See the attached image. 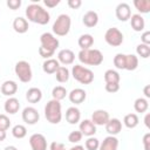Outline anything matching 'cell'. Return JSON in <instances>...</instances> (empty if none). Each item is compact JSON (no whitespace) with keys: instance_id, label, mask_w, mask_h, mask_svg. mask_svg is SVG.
Masks as SVG:
<instances>
[{"instance_id":"obj_1","label":"cell","mask_w":150,"mask_h":150,"mask_svg":"<svg viewBox=\"0 0 150 150\" xmlns=\"http://www.w3.org/2000/svg\"><path fill=\"white\" fill-rule=\"evenodd\" d=\"M26 16L28 21L38 25H47L50 21V14L39 4H30L26 7Z\"/></svg>"},{"instance_id":"obj_2","label":"cell","mask_w":150,"mask_h":150,"mask_svg":"<svg viewBox=\"0 0 150 150\" xmlns=\"http://www.w3.org/2000/svg\"><path fill=\"white\" fill-rule=\"evenodd\" d=\"M79 61L87 66H100L103 62V54L98 49H81L79 52Z\"/></svg>"},{"instance_id":"obj_3","label":"cell","mask_w":150,"mask_h":150,"mask_svg":"<svg viewBox=\"0 0 150 150\" xmlns=\"http://www.w3.org/2000/svg\"><path fill=\"white\" fill-rule=\"evenodd\" d=\"M45 117L52 124H59L62 120V105L60 101L50 100L45 105Z\"/></svg>"},{"instance_id":"obj_4","label":"cell","mask_w":150,"mask_h":150,"mask_svg":"<svg viewBox=\"0 0 150 150\" xmlns=\"http://www.w3.org/2000/svg\"><path fill=\"white\" fill-rule=\"evenodd\" d=\"M71 27V19L68 14H60L53 23V33L56 36H66Z\"/></svg>"},{"instance_id":"obj_5","label":"cell","mask_w":150,"mask_h":150,"mask_svg":"<svg viewBox=\"0 0 150 150\" xmlns=\"http://www.w3.org/2000/svg\"><path fill=\"white\" fill-rule=\"evenodd\" d=\"M71 76L82 84H90L94 81V73L81 64H75L71 68Z\"/></svg>"},{"instance_id":"obj_6","label":"cell","mask_w":150,"mask_h":150,"mask_svg":"<svg viewBox=\"0 0 150 150\" xmlns=\"http://www.w3.org/2000/svg\"><path fill=\"white\" fill-rule=\"evenodd\" d=\"M14 73L15 75L19 77V80L23 83H28L32 81V77H33V71H32V67L29 64V62L25 61V60H21V61H18L15 63V67H14Z\"/></svg>"},{"instance_id":"obj_7","label":"cell","mask_w":150,"mask_h":150,"mask_svg":"<svg viewBox=\"0 0 150 150\" xmlns=\"http://www.w3.org/2000/svg\"><path fill=\"white\" fill-rule=\"evenodd\" d=\"M104 40L105 42L111 46V47H118L123 43V40H124V36H123V33L117 28V27H110L105 30V34H104Z\"/></svg>"},{"instance_id":"obj_8","label":"cell","mask_w":150,"mask_h":150,"mask_svg":"<svg viewBox=\"0 0 150 150\" xmlns=\"http://www.w3.org/2000/svg\"><path fill=\"white\" fill-rule=\"evenodd\" d=\"M40 42H41V47L42 48H45V49H47L49 52H53V53H55V50L59 48V45H60L59 39L55 38L54 34L48 33V32L41 34Z\"/></svg>"},{"instance_id":"obj_9","label":"cell","mask_w":150,"mask_h":150,"mask_svg":"<svg viewBox=\"0 0 150 150\" xmlns=\"http://www.w3.org/2000/svg\"><path fill=\"white\" fill-rule=\"evenodd\" d=\"M21 117H22V121L26 123V124H29V125H34L39 122L40 120V114L36 108L34 107H26L23 110H22V114H21Z\"/></svg>"},{"instance_id":"obj_10","label":"cell","mask_w":150,"mask_h":150,"mask_svg":"<svg viewBox=\"0 0 150 150\" xmlns=\"http://www.w3.org/2000/svg\"><path fill=\"white\" fill-rule=\"evenodd\" d=\"M29 145L32 150H47V139L42 134H33L29 137Z\"/></svg>"},{"instance_id":"obj_11","label":"cell","mask_w":150,"mask_h":150,"mask_svg":"<svg viewBox=\"0 0 150 150\" xmlns=\"http://www.w3.org/2000/svg\"><path fill=\"white\" fill-rule=\"evenodd\" d=\"M115 14H116V18L120 20V21H128L131 16V9H130V6L127 4V2H121L116 6L115 8Z\"/></svg>"},{"instance_id":"obj_12","label":"cell","mask_w":150,"mask_h":150,"mask_svg":"<svg viewBox=\"0 0 150 150\" xmlns=\"http://www.w3.org/2000/svg\"><path fill=\"white\" fill-rule=\"evenodd\" d=\"M109 120H110V116L107 110L97 109L91 114V122L95 125H105Z\"/></svg>"},{"instance_id":"obj_13","label":"cell","mask_w":150,"mask_h":150,"mask_svg":"<svg viewBox=\"0 0 150 150\" xmlns=\"http://www.w3.org/2000/svg\"><path fill=\"white\" fill-rule=\"evenodd\" d=\"M79 130L81 131V134L83 136H87V137H91L96 134V125L91 122V120H83L80 122V125H79Z\"/></svg>"},{"instance_id":"obj_14","label":"cell","mask_w":150,"mask_h":150,"mask_svg":"<svg viewBox=\"0 0 150 150\" xmlns=\"http://www.w3.org/2000/svg\"><path fill=\"white\" fill-rule=\"evenodd\" d=\"M59 63H62L64 66H68V64H71L75 60V54L71 49H68V48H64V49H61L59 53H57V59Z\"/></svg>"},{"instance_id":"obj_15","label":"cell","mask_w":150,"mask_h":150,"mask_svg":"<svg viewBox=\"0 0 150 150\" xmlns=\"http://www.w3.org/2000/svg\"><path fill=\"white\" fill-rule=\"evenodd\" d=\"M68 98L74 104H81L87 98V93L82 88H75L68 94Z\"/></svg>"},{"instance_id":"obj_16","label":"cell","mask_w":150,"mask_h":150,"mask_svg":"<svg viewBox=\"0 0 150 150\" xmlns=\"http://www.w3.org/2000/svg\"><path fill=\"white\" fill-rule=\"evenodd\" d=\"M0 91H1L2 95L8 96V97H12L18 91V83L15 81H13V80H7V81H5L1 84Z\"/></svg>"},{"instance_id":"obj_17","label":"cell","mask_w":150,"mask_h":150,"mask_svg":"<svg viewBox=\"0 0 150 150\" xmlns=\"http://www.w3.org/2000/svg\"><path fill=\"white\" fill-rule=\"evenodd\" d=\"M104 127H105V131L110 136H116L122 130V122L118 118H110Z\"/></svg>"},{"instance_id":"obj_18","label":"cell","mask_w":150,"mask_h":150,"mask_svg":"<svg viewBox=\"0 0 150 150\" xmlns=\"http://www.w3.org/2000/svg\"><path fill=\"white\" fill-rule=\"evenodd\" d=\"M66 121L69 124H76L81 121V111L77 107H69L66 110Z\"/></svg>"},{"instance_id":"obj_19","label":"cell","mask_w":150,"mask_h":150,"mask_svg":"<svg viewBox=\"0 0 150 150\" xmlns=\"http://www.w3.org/2000/svg\"><path fill=\"white\" fill-rule=\"evenodd\" d=\"M118 139L116 136H107L102 142H100L98 150H117Z\"/></svg>"},{"instance_id":"obj_20","label":"cell","mask_w":150,"mask_h":150,"mask_svg":"<svg viewBox=\"0 0 150 150\" xmlns=\"http://www.w3.org/2000/svg\"><path fill=\"white\" fill-rule=\"evenodd\" d=\"M4 109L7 114L9 115H14L19 111L20 109V102L16 97H8L6 101H5V104H4Z\"/></svg>"},{"instance_id":"obj_21","label":"cell","mask_w":150,"mask_h":150,"mask_svg":"<svg viewBox=\"0 0 150 150\" xmlns=\"http://www.w3.org/2000/svg\"><path fill=\"white\" fill-rule=\"evenodd\" d=\"M82 22L86 27L93 28L98 23V14L95 11H88L84 13V15L82 18Z\"/></svg>"},{"instance_id":"obj_22","label":"cell","mask_w":150,"mask_h":150,"mask_svg":"<svg viewBox=\"0 0 150 150\" xmlns=\"http://www.w3.org/2000/svg\"><path fill=\"white\" fill-rule=\"evenodd\" d=\"M28 28H29V25H28L27 19H25L22 16H18L13 20V29L16 33L25 34V33L28 32Z\"/></svg>"},{"instance_id":"obj_23","label":"cell","mask_w":150,"mask_h":150,"mask_svg":"<svg viewBox=\"0 0 150 150\" xmlns=\"http://www.w3.org/2000/svg\"><path fill=\"white\" fill-rule=\"evenodd\" d=\"M26 100L29 103H38L42 100V91L40 88L36 87H32L26 91Z\"/></svg>"},{"instance_id":"obj_24","label":"cell","mask_w":150,"mask_h":150,"mask_svg":"<svg viewBox=\"0 0 150 150\" xmlns=\"http://www.w3.org/2000/svg\"><path fill=\"white\" fill-rule=\"evenodd\" d=\"M130 25L135 32H142L145 27V21L141 14H131L130 16Z\"/></svg>"},{"instance_id":"obj_25","label":"cell","mask_w":150,"mask_h":150,"mask_svg":"<svg viewBox=\"0 0 150 150\" xmlns=\"http://www.w3.org/2000/svg\"><path fill=\"white\" fill-rule=\"evenodd\" d=\"M60 67V63L56 59H47L43 61L42 63V69L46 74H55V71L57 70V68Z\"/></svg>"},{"instance_id":"obj_26","label":"cell","mask_w":150,"mask_h":150,"mask_svg":"<svg viewBox=\"0 0 150 150\" xmlns=\"http://www.w3.org/2000/svg\"><path fill=\"white\" fill-rule=\"evenodd\" d=\"M69 77H70V71L64 66H60L57 70L55 71V79L60 83H66L69 80Z\"/></svg>"},{"instance_id":"obj_27","label":"cell","mask_w":150,"mask_h":150,"mask_svg":"<svg viewBox=\"0 0 150 150\" xmlns=\"http://www.w3.org/2000/svg\"><path fill=\"white\" fill-rule=\"evenodd\" d=\"M138 67V57L135 54H125V64H124V69L132 71L135 69H137Z\"/></svg>"},{"instance_id":"obj_28","label":"cell","mask_w":150,"mask_h":150,"mask_svg":"<svg viewBox=\"0 0 150 150\" xmlns=\"http://www.w3.org/2000/svg\"><path fill=\"white\" fill-rule=\"evenodd\" d=\"M77 45L81 49H89L93 45H94V38L90 34H82L79 40H77Z\"/></svg>"},{"instance_id":"obj_29","label":"cell","mask_w":150,"mask_h":150,"mask_svg":"<svg viewBox=\"0 0 150 150\" xmlns=\"http://www.w3.org/2000/svg\"><path fill=\"white\" fill-rule=\"evenodd\" d=\"M138 123H139V118H138V116L136 115V114H127L125 116H124V118H123V124L127 127V128H129V129H134V128H136L137 125H138Z\"/></svg>"},{"instance_id":"obj_30","label":"cell","mask_w":150,"mask_h":150,"mask_svg":"<svg viewBox=\"0 0 150 150\" xmlns=\"http://www.w3.org/2000/svg\"><path fill=\"white\" fill-rule=\"evenodd\" d=\"M104 81H105V83H120L121 76H120L118 71H116L114 69H108L104 73Z\"/></svg>"},{"instance_id":"obj_31","label":"cell","mask_w":150,"mask_h":150,"mask_svg":"<svg viewBox=\"0 0 150 150\" xmlns=\"http://www.w3.org/2000/svg\"><path fill=\"white\" fill-rule=\"evenodd\" d=\"M149 108V102L145 97H138L135 100L134 102V109L136 110V112H145Z\"/></svg>"},{"instance_id":"obj_32","label":"cell","mask_w":150,"mask_h":150,"mask_svg":"<svg viewBox=\"0 0 150 150\" xmlns=\"http://www.w3.org/2000/svg\"><path fill=\"white\" fill-rule=\"evenodd\" d=\"M134 6L141 14H146L150 12V1L149 0H134Z\"/></svg>"},{"instance_id":"obj_33","label":"cell","mask_w":150,"mask_h":150,"mask_svg":"<svg viewBox=\"0 0 150 150\" xmlns=\"http://www.w3.org/2000/svg\"><path fill=\"white\" fill-rule=\"evenodd\" d=\"M67 95H68L67 89H66L63 86H56V87H54L53 90H52L53 100H56V101H61V100L66 98Z\"/></svg>"},{"instance_id":"obj_34","label":"cell","mask_w":150,"mask_h":150,"mask_svg":"<svg viewBox=\"0 0 150 150\" xmlns=\"http://www.w3.org/2000/svg\"><path fill=\"white\" fill-rule=\"evenodd\" d=\"M12 135L18 138V139H21L23 137H26L27 135V128L23 125V124H16L12 128Z\"/></svg>"},{"instance_id":"obj_35","label":"cell","mask_w":150,"mask_h":150,"mask_svg":"<svg viewBox=\"0 0 150 150\" xmlns=\"http://www.w3.org/2000/svg\"><path fill=\"white\" fill-rule=\"evenodd\" d=\"M136 53L138 56H141L142 59H148L150 56V47L148 45L144 43H139L136 47Z\"/></svg>"},{"instance_id":"obj_36","label":"cell","mask_w":150,"mask_h":150,"mask_svg":"<svg viewBox=\"0 0 150 150\" xmlns=\"http://www.w3.org/2000/svg\"><path fill=\"white\" fill-rule=\"evenodd\" d=\"M84 146L87 150H98V146H100V141L91 136V137H88L86 143H84Z\"/></svg>"},{"instance_id":"obj_37","label":"cell","mask_w":150,"mask_h":150,"mask_svg":"<svg viewBox=\"0 0 150 150\" xmlns=\"http://www.w3.org/2000/svg\"><path fill=\"white\" fill-rule=\"evenodd\" d=\"M124 64H125V54L118 53L114 56V66L117 69H124Z\"/></svg>"},{"instance_id":"obj_38","label":"cell","mask_w":150,"mask_h":150,"mask_svg":"<svg viewBox=\"0 0 150 150\" xmlns=\"http://www.w3.org/2000/svg\"><path fill=\"white\" fill-rule=\"evenodd\" d=\"M82 137H83V135L81 134L80 130H74V131H71V132L68 135V141H69L70 143L76 144V143H79V142L82 139Z\"/></svg>"},{"instance_id":"obj_39","label":"cell","mask_w":150,"mask_h":150,"mask_svg":"<svg viewBox=\"0 0 150 150\" xmlns=\"http://www.w3.org/2000/svg\"><path fill=\"white\" fill-rule=\"evenodd\" d=\"M11 127V120L7 115L5 114H0V130H8Z\"/></svg>"},{"instance_id":"obj_40","label":"cell","mask_w":150,"mask_h":150,"mask_svg":"<svg viewBox=\"0 0 150 150\" xmlns=\"http://www.w3.org/2000/svg\"><path fill=\"white\" fill-rule=\"evenodd\" d=\"M6 5H7V7H9L11 9L16 11V9H19V8L21 7V0H7Z\"/></svg>"},{"instance_id":"obj_41","label":"cell","mask_w":150,"mask_h":150,"mask_svg":"<svg viewBox=\"0 0 150 150\" xmlns=\"http://www.w3.org/2000/svg\"><path fill=\"white\" fill-rule=\"evenodd\" d=\"M105 90L108 93H116L120 90V83H105Z\"/></svg>"},{"instance_id":"obj_42","label":"cell","mask_w":150,"mask_h":150,"mask_svg":"<svg viewBox=\"0 0 150 150\" xmlns=\"http://www.w3.org/2000/svg\"><path fill=\"white\" fill-rule=\"evenodd\" d=\"M39 54H40V56L41 57H43V59H50L53 55H54V53L53 52H49V50H47V49H45V48H42L41 46L39 47Z\"/></svg>"},{"instance_id":"obj_43","label":"cell","mask_w":150,"mask_h":150,"mask_svg":"<svg viewBox=\"0 0 150 150\" xmlns=\"http://www.w3.org/2000/svg\"><path fill=\"white\" fill-rule=\"evenodd\" d=\"M49 150H66V146L61 142H52L49 145Z\"/></svg>"},{"instance_id":"obj_44","label":"cell","mask_w":150,"mask_h":150,"mask_svg":"<svg viewBox=\"0 0 150 150\" xmlns=\"http://www.w3.org/2000/svg\"><path fill=\"white\" fill-rule=\"evenodd\" d=\"M141 43H144V45H150V32L149 30H145L142 33L141 35Z\"/></svg>"},{"instance_id":"obj_45","label":"cell","mask_w":150,"mask_h":150,"mask_svg":"<svg viewBox=\"0 0 150 150\" xmlns=\"http://www.w3.org/2000/svg\"><path fill=\"white\" fill-rule=\"evenodd\" d=\"M67 4H68V6H69L71 9H77V8L81 7L82 1H81V0H68Z\"/></svg>"},{"instance_id":"obj_46","label":"cell","mask_w":150,"mask_h":150,"mask_svg":"<svg viewBox=\"0 0 150 150\" xmlns=\"http://www.w3.org/2000/svg\"><path fill=\"white\" fill-rule=\"evenodd\" d=\"M143 146H144V150H150V132H146L144 136H143Z\"/></svg>"},{"instance_id":"obj_47","label":"cell","mask_w":150,"mask_h":150,"mask_svg":"<svg viewBox=\"0 0 150 150\" xmlns=\"http://www.w3.org/2000/svg\"><path fill=\"white\" fill-rule=\"evenodd\" d=\"M43 4L48 7V8H54L60 4V0H45Z\"/></svg>"},{"instance_id":"obj_48","label":"cell","mask_w":150,"mask_h":150,"mask_svg":"<svg viewBox=\"0 0 150 150\" xmlns=\"http://www.w3.org/2000/svg\"><path fill=\"white\" fill-rule=\"evenodd\" d=\"M143 93H144L145 98H149V97H150V86H149V84H146V86L143 88Z\"/></svg>"},{"instance_id":"obj_49","label":"cell","mask_w":150,"mask_h":150,"mask_svg":"<svg viewBox=\"0 0 150 150\" xmlns=\"http://www.w3.org/2000/svg\"><path fill=\"white\" fill-rule=\"evenodd\" d=\"M144 124H145V127L148 128V129H150V114L148 112L146 115H145V117H144Z\"/></svg>"},{"instance_id":"obj_50","label":"cell","mask_w":150,"mask_h":150,"mask_svg":"<svg viewBox=\"0 0 150 150\" xmlns=\"http://www.w3.org/2000/svg\"><path fill=\"white\" fill-rule=\"evenodd\" d=\"M6 137H7V134H6V131H4V130H0V142H4V141L6 139Z\"/></svg>"},{"instance_id":"obj_51","label":"cell","mask_w":150,"mask_h":150,"mask_svg":"<svg viewBox=\"0 0 150 150\" xmlns=\"http://www.w3.org/2000/svg\"><path fill=\"white\" fill-rule=\"evenodd\" d=\"M69 150H84V146H82V145H79V144H76V145H74V146H71Z\"/></svg>"},{"instance_id":"obj_52","label":"cell","mask_w":150,"mask_h":150,"mask_svg":"<svg viewBox=\"0 0 150 150\" xmlns=\"http://www.w3.org/2000/svg\"><path fill=\"white\" fill-rule=\"evenodd\" d=\"M4 150H18V148L14 146V145H8V146H6Z\"/></svg>"}]
</instances>
